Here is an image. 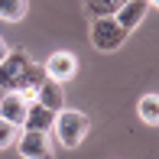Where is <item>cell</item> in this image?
Returning a JSON list of instances; mask_svg holds the SVG:
<instances>
[{
  "mask_svg": "<svg viewBox=\"0 0 159 159\" xmlns=\"http://www.w3.org/2000/svg\"><path fill=\"white\" fill-rule=\"evenodd\" d=\"M42 78H46V71L39 65H33V59L23 49L7 52V59L0 62V91H20V98L26 104L36 101V88Z\"/></svg>",
  "mask_w": 159,
  "mask_h": 159,
  "instance_id": "6da1fadb",
  "label": "cell"
},
{
  "mask_svg": "<svg viewBox=\"0 0 159 159\" xmlns=\"http://www.w3.org/2000/svg\"><path fill=\"white\" fill-rule=\"evenodd\" d=\"M88 130H91V117H88L84 111H71V107H62V111H55L52 133H55V140H59L65 149L81 146V140L88 136Z\"/></svg>",
  "mask_w": 159,
  "mask_h": 159,
  "instance_id": "7a4b0ae2",
  "label": "cell"
},
{
  "mask_svg": "<svg viewBox=\"0 0 159 159\" xmlns=\"http://www.w3.org/2000/svg\"><path fill=\"white\" fill-rule=\"evenodd\" d=\"M127 36L130 33L114 16H94V23H91V46H94L98 52H117L127 42Z\"/></svg>",
  "mask_w": 159,
  "mask_h": 159,
  "instance_id": "3957f363",
  "label": "cell"
},
{
  "mask_svg": "<svg viewBox=\"0 0 159 159\" xmlns=\"http://www.w3.org/2000/svg\"><path fill=\"white\" fill-rule=\"evenodd\" d=\"M16 149H20V156H23V159H55L49 130H20Z\"/></svg>",
  "mask_w": 159,
  "mask_h": 159,
  "instance_id": "277c9868",
  "label": "cell"
},
{
  "mask_svg": "<svg viewBox=\"0 0 159 159\" xmlns=\"http://www.w3.org/2000/svg\"><path fill=\"white\" fill-rule=\"evenodd\" d=\"M42 71H46V78H52V81H68V78H75V71H78V59L71 52H52L46 59V65H42Z\"/></svg>",
  "mask_w": 159,
  "mask_h": 159,
  "instance_id": "5b68a950",
  "label": "cell"
},
{
  "mask_svg": "<svg viewBox=\"0 0 159 159\" xmlns=\"http://www.w3.org/2000/svg\"><path fill=\"white\" fill-rule=\"evenodd\" d=\"M149 10H153V7H149L146 0H127V3L120 7L117 13H114V20H117V23L124 26L127 33H133L136 26H140L143 20H146V13H149Z\"/></svg>",
  "mask_w": 159,
  "mask_h": 159,
  "instance_id": "8992f818",
  "label": "cell"
},
{
  "mask_svg": "<svg viewBox=\"0 0 159 159\" xmlns=\"http://www.w3.org/2000/svg\"><path fill=\"white\" fill-rule=\"evenodd\" d=\"M36 104L49 107V111H62L65 107V84L52 81V78H42L39 88H36Z\"/></svg>",
  "mask_w": 159,
  "mask_h": 159,
  "instance_id": "52a82bcc",
  "label": "cell"
},
{
  "mask_svg": "<svg viewBox=\"0 0 159 159\" xmlns=\"http://www.w3.org/2000/svg\"><path fill=\"white\" fill-rule=\"evenodd\" d=\"M26 107L30 104L20 98V91H3V98H0V120H10L13 127H23Z\"/></svg>",
  "mask_w": 159,
  "mask_h": 159,
  "instance_id": "ba28073f",
  "label": "cell"
},
{
  "mask_svg": "<svg viewBox=\"0 0 159 159\" xmlns=\"http://www.w3.org/2000/svg\"><path fill=\"white\" fill-rule=\"evenodd\" d=\"M52 120H55V111H49V107L33 101L26 107V117H23V127L20 130H52Z\"/></svg>",
  "mask_w": 159,
  "mask_h": 159,
  "instance_id": "9c48e42d",
  "label": "cell"
},
{
  "mask_svg": "<svg viewBox=\"0 0 159 159\" xmlns=\"http://www.w3.org/2000/svg\"><path fill=\"white\" fill-rule=\"evenodd\" d=\"M136 114H140L143 124L156 127V124H159V98H156V94H143L140 104H136Z\"/></svg>",
  "mask_w": 159,
  "mask_h": 159,
  "instance_id": "30bf717a",
  "label": "cell"
},
{
  "mask_svg": "<svg viewBox=\"0 0 159 159\" xmlns=\"http://www.w3.org/2000/svg\"><path fill=\"white\" fill-rule=\"evenodd\" d=\"M30 10V0H0V20L7 23H20Z\"/></svg>",
  "mask_w": 159,
  "mask_h": 159,
  "instance_id": "8fae6325",
  "label": "cell"
},
{
  "mask_svg": "<svg viewBox=\"0 0 159 159\" xmlns=\"http://www.w3.org/2000/svg\"><path fill=\"white\" fill-rule=\"evenodd\" d=\"M124 3L127 0H84V7H88L91 16H114Z\"/></svg>",
  "mask_w": 159,
  "mask_h": 159,
  "instance_id": "7c38bea8",
  "label": "cell"
},
{
  "mask_svg": "<svg viewBox=\"0 0 159 159\" xmlns=\"http://www.w3.org/2000/svg\"><path fill=\"white\" fill-rule=\"evenodd\" d=\"M20 136V127H13L10 120H0V149H10Z\"/></svg>",
  "mask_w": 159,
  "mask_h": 159,
  "instance_id": "4fadbf2b",
  "label": "cell"
},
{
  "mask_svg": "<svg viewBox=\"0 0 159 159\" xmlns=\"http://www.w3.org/2000/svg\"><path fill=\"white\" fill-rule=\"evenodd\" d=\"M7 52H10V46H7V39H3V36H0V62L7 59Z\"/></svg>",
  "mask_w": 159,
  "mask_h": 159,
  "instance_id": "5bb4252c",
  "label": "cell"
},
{
  "mask_svg": "<svg viewBox=\"0 0 159 159\" xmlns=\"http://www.w3.org/2000/svg\"><path fill=\"white\" fill-rule=\"evenodd\" d=\"M146 3H149V7H156V3H159V0H146Z\"/></svg>",
  "mask_w": 159,
  "mask_h": 159,
  "instance_id": "9a60e30c",
  "label": "cell"
}]
</instances>
